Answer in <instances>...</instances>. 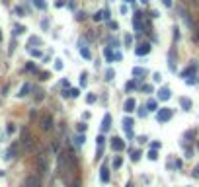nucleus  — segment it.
<instances>
[{"instance_id": "nucleus-1", "label": "nucleus", "mask_w": 199, "mask_h": 187, "mask_svg": "<svg viewBox=\"0 0 199 187\" xmlns=\"http://www.w3.org/2000/svg\"><path fill=\"white\" fill-rule=\"evenodd\" d=\"M59 171L63 176H66L70 171V162H69V156L66 154H59Z\"/></svg>"}, {"instance_id": "nucleus-2", "label": "nucleus", "mask_w": 199, "mask_h": 187, "mask_svg": "<svg viewBox=\"0 0 199 187\" xmlns=\"http://www.w3.org/2000/svg\"><path fill=\"white\" fill-rule=\"evenodd\" d=\"M172 119V111L168 109V107H162V109L156 111V121L158 123H166V121Z\"/></svg>"}, {"instance_id": "nucleus-3", "label": "nucleus", "mask_w": 199, "mask_h": 187, "mask_svg": "<svg viewBox=\"0 0 199 187\" xmlns=\"http://www.w3.org/2000/svg\"><path fill=\"white\" fill-rule=\"evenodd\" d=\"M133 30L137 33H141L145 30V24H143V14L141 12H135V16H133Z\"/></svg>"}, {"instance_id": "nucleus-4", "label": "nucleus", "mask_w": 199, "mask_h": 187, "mask_svg": "<svg viewBox=\"0 0 199 187\" xmlns=\"http://www.w3.org/2000/svg\"><path fill=\"white\" fill-rule=\"evenodd\" d=\"M197 70H199V64H197V62H191L187 68H183L182 78H186V80H187V78H195V72H197Z\"/></svg>"}, {"instance_id": "nucleus-5", "label": "nucleus", "mask_w": 199, "mask_h": 187, "mask_svg": "<svg viewBox=\"0 0 199 187\" xmlns=\"http://www.w3.org/2000/svg\"><path fill=\"white\" fill-rule=\"evenodd\" d=\"M26 187H41V179L37 176H27L26 177Z\"/></svg>"}, {"instance_id": "nucleus-6", "label": "nucleus", "mask_w": 199, "mask_h": 187, "mask_svg": "<svg viewBox=\"0 0 199 187\" xmlns=\"http://www.w3.org/2000/svg\"><path fill=\"white\" fill-rule=\"evenodd\" d=\"M149 53H150V45H149V43H143V45H139L135 49V55L137 57H145V55H149Z\"/></svg>"}, {"instance_id": "nucleus-7", "label": "nucleus", "mask_w": 199, "mask_h": 187, "mask_svg": "<svg viewBox=\"0 0 199 187\" xmlns=\"http://www.w3.org/2000/svg\"><path fill=\"white\" fill-rule=\"evenodd\" d=\"M109 129H111V115L106 113L104 119H102V133H107Z\"/></svg>"}, {"instance_id": "nucleus-8", "label": "nucleus", "mask_w": 199, "mask_h": 187, "mask_svg": "<svg viewBox=\"0 0 199 187\" xmlns=\"http://www.w3.org/2000/svg\"><path fill=\"white\" fill-rule=\"evenodd\" d=\"M51 127H53V117L51 115H43L41 117V129L43 131H49Z\"/></svg>"}, {"instance_id": "nucleus-9", "label": "nucleus", "mask_w": 199, "mask_h": 187, "mask_svg": "<svg viewBox=\"0 0 199 187\" xmlns=\"http://www.w3.org/2000/svg\"><path fill=\"white\" fill-rule=\"evenodd\" d=\"M123 109L127 111V113H133V111L137 109V102H135V99H133V98L125 99V103H123Z\"/></svg>"}, {"instance_id": "nucleus-10", "label": "nucleus", "mask_w": 199, "mask_h": 187, "mask_svg": "<svg viewBox=\"0 0 199 187\" xmlns=\"http://www.w3.org/2000/svg\"><path fill=\"white\" fill-rule=\"evenodd\" d=\"M111 148L115 150V152H121V150L125 148V142H123L121 139H117V136H115V139H111Z\"/></svg>"}, {"instance_id": "nucleus-11", "label": "nucleus", "mask_w": 199, "mask_h": 187, "mask_svg": "<svg viewBox=\"0 0 199 187\" xmlns=\"http://www.w3.org/2000/svg\"><path fill=\"white\" fill-rule=\"evenodd\" d=\"M170 96H172V90L168 88V86L160 88V92H158V99H170Z\"/></svg>"}, {"instance_id": "nucleus-12", "label": "nucleus", "mask_w": 199, "mask_h": 187, "mask_svg": "<svg viewBox=\"0 0 199 187\" xmlns=\"http://www.w3.org/2000/svg\"><path fill=\"white\" fill-rule=\"evenodd\" d=\"M133 125H135V121H133L131 117H125V119H123V129L127 131L129 136H131V129H133Z\"/></svg>"}, {"instance_id": "nucleus-13", "label": "nucleus", "mask_w": 199, "mask_h": 187, "mask_svg": "<svg viewBox=\"0 0 199 187\" xmlns=\"http://www.w3.org/2000/svg\"><path fill=\"white\" fill-rule=\"evenodd\" d=\"M100 179H102L104 183L109 181V168H107V166H102V170H100Z\"/></svg>"}, {"instance_id": "nucleus-14", "label": "nucleus", "mask_w": 199, "mask_h": 187, "mask_svg": "<svg viewBox=\"0 0 199 187\" xmlns=\"http://www.w3.org/2000/svg\"><path fill=\"white\" fill-rule=\"evenodd\" d=\"M133 76H135V78H145L146 76V68L135 66V68H133Z\"/></svg>"}, {"instance_id": "nucleus-15", "label": "nucleus", "mask_w": 199, "mask_h": 187, "mask_svg": "<svg viewBox=\"0 0 199 187\" xmlns=\"http://www.w3.org/2000/svg\"><path fill=\"white\" fill-rule=\"evenodd\" d=\"M146 111H158L156 99H149V102H146Z\"/></svg>"}, {"instance_id": "nucleus-16", "label": "nucleus", "mask_w": 199, "mask_h": 187, "mask_svg": "<svg viewBox=\"0 0 199 187\" xmlns=\"http://www.w3.org/2000/svg\"><path fill=\"white\" fill-rule=\"evenodd\" d=\"M180 103H182V107H183V111H189V109H191V99H189V98H182Z\"/></svg>"}, {"instance_id": "nucleus-17", "label": "nucleus", "mask_w": 199, "mask_h": 187, "mask_svg": "<svg viewBox=\"0 0 199 187\" xmlns=\"http://www.w3.org/2000/svg\"><path fill=\"white\" fill-rule=\"evenodd\" d=\"M16 150H18V146H16V144H12V146L8 148V152H6V160H12V158L16 156Z\"/></svg>"}, {"instance_id": "nucleus-18", "label": "nucleus", "mask_w": 199, "mask_h": 187, "mask_svg": "<svg viewBox=\"0 0 199 187\" xmlns=\"http://www.w3.org/2000/svg\"><path fill=\"white\" fill-rule=\"evenodd\" d=\"M104 57H106V59H107L109 62H111V61H115V59H113V53H111V47H106V49H104Z\"/></svg>"}, {"instance_id": "nucleus-19", "label": "nucleus", "mask_w": 199, "mask_h": 187, "mask_svg": "<svg viewBox=\"0 0 199 187\" xmlns=\"http://www.w3.org/2000/svg\"><path fill=\"white\" fill-rule=\"evenodd\" d=\"M29 90H31V86H29V84H24V86H21V90H20V94H18V96H20V98L27 96V92H29Z\"/></svg>"}, {"instance_id": "nucleus-20", "label": "nucleus", "mask_w": 199, "mask_h": 187, "mask_svg": "<svg viewBox=\"0 0 199 187\" xmlns=\"http://www.w3.org/2000/svg\"><path fill=\"white\" fill-rule=\"evenodd\" d=\"M80 55H82V57H84V59H86V61H88V59H92V53H90V51H88V49H86V47H80Z\"/></svg>"}, {"instance_id": "nucleus-21", "label": "nucleus", "mask_w": 199, "mask_h": 187, "mask_svg": "<svg viewBox=\"0 0 199 187\" xmlns=\"http://www.w3.org/2000/svg\"><path fill=\"white\" fill-rule=\"evenodd\" d=\"M131 160L139 162V160H141V152H139V150H131Z\"/></svg>"}, {"instance_id": "nucleus-22", "label": "nucleus", "mask_w": 199, "mask_h": 187, "mask_svg": "<svg viewBox=\"0 0 199 187\" xmlns=\"http://www.w3.org/2000/svg\"><path fill=\"white\" fill-rule=\"evenodd\" d=\"M123 166V160H121V156H115V160H113V168L115 170H119Z\"/></svg>"}, {"instance_id": "nucleus-23", "label": "nucleus", "mask_w": 199, "mask_h": 187, "mask_svg": "<svg viewBox=\"0 0 199 187\" xmlns=\"http://www.w3.org/2000/svg\"><path fill=\"white\" fill-rule=\"evenodd\" d=\"M149 160H152V162H154V160H158V152H156L154 148L149 150Z\"/></svg>"}, {"instance_id": "nucleus-24", "label": "nucleus", "mask_w": 199, "mask_h": 187, "mask_svg": "<svg viewBox=\"0 0 199 187\" xmlns=\"http://www.w3.org/2000/svg\"><path fill=\"white\" fill-rule=\"evenodd\" d=\"M113 76H115V70L113 68H107L106 70V80H113Z\"/></svg>"}, {"instance_id": "nucleus-25", "label": "nucleus", "mask_w": 199, "mask_h": 187, "mask_svg": "<svg viewBox=\"0 0 199 187\" xmlns=\"http://www.w3.org/2000/svg\"><path fill=\"white\" fill-rule=\"evenodd\" d=\"M24 144H26L27 148H31V139H29L27 133H24Z\"/></svg>"}, {"instance_id": "nucleus-26", "label": "nucleus", "mask_w": 199, "mask_h": 187, "mask_svg": "<svg viewBox=\"0 0 199 187\" xmlns=\"http://www.w3.org/2000/svg\"><path fill=\"white\" fill-rule=\"evenodd\" d=\"M33 4L37 6L39 10H45V2H43V0H33Z\"/></svg>"}, {"instance_id": "nucleus-27", "label": "nucleus", "mask_w": 199, "mask_h": 187, "mask_svg": "<svg viewBox=\"0 0 199 187\" xmlns=\"http://www.w3.org/2000/svg\"><path fill=\"white\" fill-rule=\"evenodd\" d=\"M96 99H98V98H96L94 94H88V96H86V102H88V103H94Z\"/></svg>"}, {"instance_id": "nucleus-28", "label": "nucleus", "mask_w": 199, "mask_h": 187, "mask_svg": "<svg viewBox=\"0 0 199 187\" xmlns=\"http://www.w3.org/2000/svg\"><path fill=\"white\" fill-rule=\"evenodd\" d=\"M55 70H63V61H61V59L55 61Z\"/></svg>"}, {"instance_id": "nucleus-29", "label": "nucleus", "mask_w": 199, "mask_h": 187, "mask_svg": "<svg viewBox=\"0 0 199 187\" xmlns=\"http://www.w3.org/2000/svg\"><path fill=\"white\" fill-rule=\"evenodd\" d=\"M76 144H78V146L84 144V135H78V136H76Z\"/></svg>"}, {"instance_id": "nucleus-30", "label": "nucleus", "mask_w": 199, "mask_h": 187, "mask_svg": "<svg viewBox=\"0 0 199 187\" xmlns=\"http://www.w3.org/2000/svg\"><path fill=\"white\" fill-rule=\"evenodd\" d=\"M94 20H96V21H102V20H104V10L96 14V16H94Z\"/></svg>"}, {"instance_id": "nucleus-31", "label": "nucleus", "mask_w": 199, "mask_h": 187, "mask_svg": "<svg viewBox=\"0 0 199 187\" xmlns=\"http://www.w3.org/2000/svg\"><path fill=\"white\" fill-rule=\"evenodd\" d=\"M39 43H41L39 37H31V39H29V45H39Z\"/></svg>"}, {"instance_id": "nucleus-32", "label": "nucleus", "mask_w": 199, "mask_h": 187, "mask_svg": "<svg viewBox=\"0 0 199 187\" xmlns=\"http://www.w3.org/2000/svg\"><path fill=\"white\" fill-rule=\"evenodd\" d=\"M70 96H72V98H78V96H80V90H78V88H72V90H70Z\"/></svg>"}, {"instance_id": "nucleus-33", "label": "nucleus", "mask_w": 199, "mask_h": 187, "mask_svg": "<svg viewBox=\"0 0 199 187\" xmlns=\"http://www.w3.org/2000/svg\"><path fill=\"white\" fill-rule=\"evenodd\" d=\"M86 72H82V74H80V86H86Z\"/></svg>"}, {"instance_id": "nucleus-34", "label": "nucleus", "mask_w": 199, "mask_h": 187, "mask_svg": "<svg viewBox=\"0 0 199 187\" xmlns=\"http://www.w3.org/2000/svg\"><path fill=\"white\" fill-rule=\"evenodd\" d=\"M139 117H146V107H141V109H139Z\"/></svg>"}, {"instance_id": "nucleus-35", "label": "nucleus", "mask_w": 199, "mask_h": 187, "mask_svg": "<svg viewBox=\"0 0 199 187\" xmlns=\"http://www.w3.org/2000/svg\"><path fill=\"white\" fill-rule=\"evenodd\" d=\"M162 4H164L166 8H172V4H174V2H172V0H162Z\"/></svg>"}, {"instance_id": "nucleus-36", "label": "nucleus", "mask_w": 199, "mask_h": 187, "mask_svg": "<svg viewBox=\"0 0 199 187\" xmlns=\"http://www.w3.org/2000/svg\"><path fill=\"white\" fill-rule=\"evenodd\" d=\"M102 144H104V135L98 136V148H102Z\"/></svg>"}, {"instance_id": "nucleus-37", "label": "nucleus", "mask_w": 199, "mask_h": 187, "mask_svg": "<svg viewBox=\"0 0 199 187\" xmlns=\"http://www.w3.org/2000/svg\"><path fill=\"white\" fill-rule=\"evenodd\" d=\"M26 70H29V72H35V66H33V64H31V62H29V64H27V66H26Z\"/></svg>"}, {"instance_id": "nucleus-38", "label": "nucleus", "mask_w": 199, "mask_h": 187, "mask_svg": "<svg viewBox=\"0 0 199 187\" xmlns=\"http://www.w3.org/2000/svg\"><path fill=\"white\" fill-rule=\"evenodd\" d=\"M154 82H162V76L158 72H154Z\"/></svg>"}, {"instance_id": "nucleus-39", "label": "nucleus", "mask_w": 199, "mask_h": 187, "mask_svg": "<svg viewBox=\"0 0 199 187\" xmlns=\"http://www.w3.org/2000/svg\"><path fill=\"white\" fill-rule=\"evenodd\" d=\"M143 92H152V86H149V84H145V86H143Z\"/></svg>"}, {"instance_id": "nucleus-40", "label": "nucleus", "mask_w": 199, "mask_h": 187, "mask_svg": "<svg viewBox=\"0 0 199 187\" xmlns=\"http://www.w3.org/2000/svg\"><path fill=\"white\" fill-rule=\"evenodd\" d=\"M14 33H16V35H18V33H24V27H21V25H16V31H14Z\"/></svg>"}, {"instance_id": "nucleus-41", "label": "nucleus", "mask_w": 199, "mask_h": 187, "mask_svg": "<svg viewBox=\"0 0 199 187\" xmlns=\"http://www.w3.org/2000/svg\"><path fill=\"white\" fill-rule=\"evenodd\" d=\"M31 55H33V57H41V51H37V49H31Z\"/></svg>"}, {"instance_id": "nucleus-42", "label": "nucleus", "mask_w": 199, "mask_h": 187, "mask_svg": "<svg viewBox=\"0 0 199 187\" xmlns=\"http://www.w3.org/2000/svg\"><path fill=\"white\" fill-rule=\"evenodd\" d=\"M78 131H80V133H84V131H86V125H84V123H80V125H78Z\"/></svg>"}, {"instance_id": "nucleus-43", "label": "nucleus", "mask_w": 199, "mask_h": 187, "mask_svg": "<svg viewBox=\"0 0 199 187\" xmlns=\"http://www.w3.org/2000/svg\"><path fill=\"white\" fill-rule=\"evenodd\" d=\"M55 6H57V8H61V6H64V2H63V0H57Z\"/></svg>"}, {"instance_id": "nucleus-44", "label": "nucleus", "mask_w": 199, "mask_h": 187, "mask_svg": "<svg viewBox=\"0 0 199 187\" xmlns=\"http://www.w3.org/2000/svg\"><path fill=\"white\" fill-rule=\"evenodd\" d=\"M14 131H16V127H14V125L10 123V125H8V133H14Z\"/></svg>"}, {"instance_id": "nucleus-45", "label": "nucleus", "mask_w": 199, "mask_h": 187, "mask_svg": "<svg viewBox=\"0 0 199 187\" xmlns=\"http://www.w3.org/2000/svg\"><path fill=\"white\" fill-rule=\"evenodd\" d=\"M193 177H199V166H197V168L193 170Z\"/></svg>"}, {"instance_id": "nucleus-46", "label": "nucleus", "mask_w": 199, "mask_h": 187, "mask_svg": "<svg viewBox=\"0 0 199 187\" xmlns=\"http://www.w3.org/2000/svg\"><path fill=\"white\" fill-rule=\"evenodd\" d=\"M70 187H80V185H78V183H72V185H70Z\"/></svg>"}, {"instance_id": "nucleus-47", "label": "nucleus", "mask_w": 199, "mask_h": 187, "mask_svg": "<svg viewBox=\"0 0 199 187\" xmlns=\"http://www.w3.org/2000/svg\"><path fill=\"white\" fill-rule=\"evenodd\" d=\"M141 2H145V4H146V2H149V0H141Z\"/></svg>"}]
</instances>
